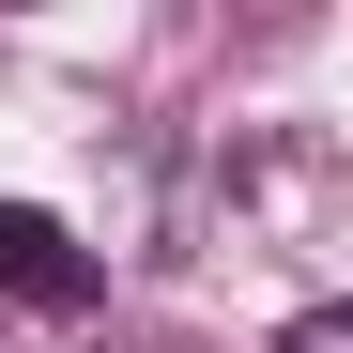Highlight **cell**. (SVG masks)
Wrapping results in <instances>:
<instances>
[{"mask_svg":"<svg viewBox=\"0 0 353 353\" xmlns=\"http://www.w3.org/2000/svg\"><path fill=\"white\" fill-rule=\"evenodd\" d=\"M0 292H16V307H92V246L46 200H0Z\"/></svg>","mask_w":353,"mask_h":353,"instance_id":"cell-1","label":"cell"},{"mask_svg":"<svg viewBox=\"0 0 353 353\" xmlns=\"http://www.w3.org/2000/svg\"><path fill=\"white\" fill-rule=\"evenodd\" d=\"M276 353H353V307H307V323H292Z\"/></svg>","mask_w":353,"mask_h":353,"instance_id":"cell-2","label":"cell"}]
</instances>
